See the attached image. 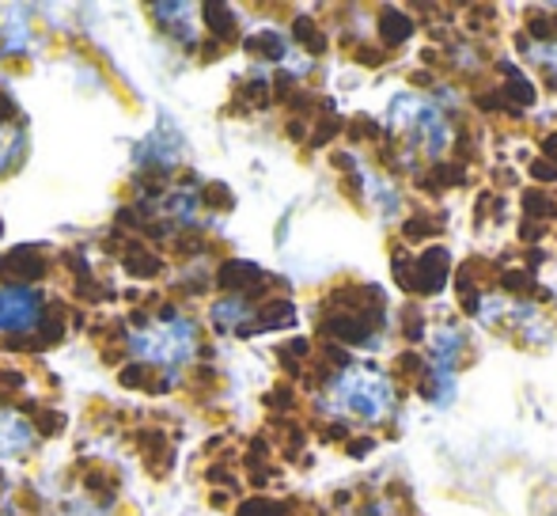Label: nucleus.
Here are the masks:
<instances>
[{
    "label": "nucleus",
    "instance_id": "obj_1",
    "mask_svg": "<svg viewBox=\"0 0 557 516\" xmlns=\"http://www.w3.org/2000/svg\"><path fill=\"white\" fill-rule=\"evenodd\" d=\"M326 406L334 414H352L360 421H383L395 406V391H391V380L372 365H357V369L345 365L334 377Z\"/></svg>",
    "mask_w": 557,
    "mask_h": 516
},
{
    "label": "nucleus",
    "instance_id": "obj_2",
    "mask_svg": "<svg viewBox=\"0 0 557 516\" xmlns=\"http://www.w3.org/2000/svg\"><path fill=\"white\" fill-rule=\"evenodd\" d=\"M129 349L140 361H152V365H163V369L178 372L198 354V327L183 316L160 319V323H148V327H140V331H133Z\"/></svg>",
    "mask_w": 557,
    "mask_h": 516
},
{
    "label": "nucleus",
    "instance_id": "obj_3",
    "mask_svg": "<svg viewBox=\"0 0 557 516\" xmlns=\"http://www.w3.org/2000/svg\"><path fill=\"white\" fill-rule=\"evenodd\" d=\"M42 319V296L35 288H0V331H30Z\"/></svg>",
    "mask_w": 557,
    "mask_h": 516
},
{
    "label": "nucleus",
    "instance_id": "obj_4",
    "mask_svg": "<svg viewBox=\"0 0 557 516\" xmlns=\"http://www.w3.org/2000/svg\"><path fill=\"white\" fill-rule=\"evenodd\" d=\"M35 449V426L27 418H20L15 410L0 406V459L27 456Z\"/></svg>",
    "mask_w": 557,
    "mask_h": 516
},
{
    "label": "nucleus",
    "instance_id": "obj_5",
    "mask_svg": "<svg viewBox=\"0 0 557 516\" xmlns=\"http://www.w3.org/2000/svg\"><path fill=\"white\" fill-rule=\"evenodd\" d=\"M418 296H433L441 293L447 285V278H451V255L444 251V247H429L425 255L418 258Z\"/></svg>",
    "mask_w": 557,
    "mask_h": 516
},
{
    "label": "nucleus",
    "instance_id": "obj_6",
    "mask_svg": "<svg viewBox=\"0 0 557 516\" xmlns=\"http://www.w3.org/2000/svg\"><path fill=\"white\" fill-rule=\"evenodd\" d=\"M462 354H467V342H462V331H459L455 323H444L441 331L433 334V361H436V369L455 372V365L462 361Z\"/></svg>",
    "mask_w": 557,
    "mask_h": 516
},
{
    "label": "nucleus",
    "instance_id": "obj_7",
    "mask_svg": "<svg viewBox=\"0 0 557 516\" xmlns=\"http://www.w3.org/2000/svg\"><path fill=\"white\" fill-rule=\"evenodd\" d=\"M156 15L168 30H175L178 42H194L198 38V8L194 4H156Z\"/></svg>",
    "mask_w": 557,
    "mask_h": 516
},
{
    "label": "nucleus",
    "instance_id": "obj_8",
    "mask_svg": "<svg viewBox=\"0 0 557 516\" xmlns=\"http://www.w3.org/2000/svg\"><path fill=\"white\" fill-rule=\"evenodd\" d=\"M418 395L429 398L433 406H447L455 398V372H444V369L421 372V377H418Z\"/></svg>",
    "mask_w": 557,
    "mask_h": 516
},
{
    "label": "nucleus",
    "instance_id": "obj_9",
    "mask_svg": "<svg viewBox=\"0 0 557 516\" xmlns=\"http://www.w3.org/2000/svg\"><path fill=\"white\" fill-rule=\"evenodd\" d=\"M500 73H508L505 88H500V96H505L508 107H516V111H523V107H535V84H531L528 76L516 73V65H500Z\"/></svg>",
    "mask_w": 557,
    "mask_h": 516
},
{
    "label": "nucleus",
    "instance_id": "obj_10",
    "mask_svg": "<svg viewBox=\"0 0 557 516\" xmlns=\"http://www.w3.org/2000/svg\"><path fill=\"white\" fill-rule=\"evenodd\" d=\"M380 35H383V42H391V46H403L406 38L413 35V20H406L403 12H383L380 15Z\"/></svg>",
    "mask_w": 557,
    "mask_h": 516
},
{
    "label": "nucleus",
    "instance_id": "obj_11",
    "mask_svg": "<svg viewBox=\"0 0 557 516\" xmlns=\"http://www.w3.org/2000/svg\"><path fill=\"white\" fill-rule=\"evenodd\" d=\"M523 213L528 221H550L557 217V201L546 191H523Z\"/></svg>",
    "mask_w": 557,
    "mask_h": 516
},
{
    "label": "nucleus",
    "instance_id": "obj_12",
    "mask_svg": "<svg viewBox=\"0 0 557 516\" xmlns=\"http://www.w3.org/2000/svg\"><path fill=\"white\" fill-rule=\"evenodd\" d=\"M326 331L337 334V339H345V342H364L368 331H372V323H364L360 316H337L326 323Z\"/></svg>",
    "mask_w": 557,
    "mask_h": 516
},
{
    "label": "nucleus",
    "instance_id": "obj_13",
    "mask_svg": "<svg viewBox=\"0 0 557 516\" xmlns=\"http://www.w3.org/2000/svg\"><path fill=\"white\" fill-rule=\"evenodd\" d=\"M429 179L436 183V191H447V186H462V183H467V171H462V163L447 160V163H436Z\"/></svg>",
    "mask_w": 557,
    "mask_h": 516
},
{
    "label": "nucleus",
    "instance_id": "obj_14",
    "mask_svg": "<svg viewBox=\"0 0 557 516\" xmlns=\"http://www.w3.org/2000/svg\"><path fill=\"white\" fill-rule=\"evenodd\" d=\"M436 229H441V221H436V217L418 213V217H410V221L403 224V236L410 239V244H421V239H429Z\"/></svg>",
    "mask_w": 557,
    "mask_h": 516
},
{
    "label": "nucleus",
    "instance_id": "obj_15",
    "mask_svg": "<svg viewBox=\"0 0 557 516\" xmlns=\"http://www.w3.org/2000/svg\"><path fill=\"white\" fill-rule=\"evenodd\" d=\"M23 152V133L15 126H0V171Z\"/></svg>",
    "mask_w": 557,
    "mask_h": 516
},
{
    "label": "nucleus",
    "instance_id": "obj_16",
    "mask_svg": "<svg viewBox=\"0 0 557 516\" xmlns=\"http://www.w3.org/2000/svg\"><path fill=\"white\" fill-rule=\"evenodd\" d=\"M474 107H478V111H485V114H500V111H508V114H512V119H520V111H516V107H508L500 91H478V96H474Z\"/></svg>",
    "mask_w": 557,
    "mask_h": 516
},
{
    "label": "nucleus",
    "instance_id": "obj_17",
    "mask_svg": "<svg viewBox=\"0 0 557 516\" xmlns=\"http://www.w3.org/2000/svg\"><path fill=\"white\" fill-rule=\"evenodd\" d=\"M243 316H247V304L243 300H221L213 308V319L221 327H235V323H243Z\"/></svg>",
    "mask_w": 557,
    "mask_h": 516
},
{
    "label": "nucleus",
    "instance_id": "obj_18",
    "mask_svg": "<svg viewBox=\"0 0 557 516\" xmlns=\"http://www.w3.org/2000/svg\"><path fill=\"white\" fill-rule=\"evenodd\" d=\"M528 35H535L539 42H550V38L557 35V23H554L546 12H531V20H528Z\"/></svg>",
    "mask_w": 557,
    "mask_h": 516
},
{
    "label": "nucleus",
    "instance_id": "obj_19",
    "mask_svg": "<svg viewBox=\"0 0 557 516\" xmlns=\"http://www.w3.org/2000/svg\"><path fill=\"white\" fill-rule=\"evenodd\" d=\"M23 46H27V27H23V20H8L4 23V50H23Z\"/></svg>",
    "mask_w": 557,
    "mask_h": 516
},
{
    "label": "nucleus",
    "instance_id": "obj_20",
    "mask_svg": "<svg viewBox=\"0 0 557 516\" xmlns=\"http://www.w3.org/2000/svg\"><path fill=\"white\" fill-rule=\"evenodd\" d=\"M403 334H406V342H421L425 339V316L421 311H406V327H403Z\"/></svg>",
    "mask_w": 557,
    "mask_h": 516
},
{
    "label": "nucleus",
    "instance_id": "obj_21",
    "mask_svg": "<svg viewBox=\"0 0 557 516\" xmlns=\"http://www.w3.org/2000/svg\"><path fill=\"white\" fill-rule=\"evenodd\" d=\"M421 372H425V357L421 354H403L398 357V377H421Z\"/></svg>",
    "mask_w": 557,
    "mask_h": 516
},
{
    "label": "nucleus",
    "instance_id": "obj_22",
    "mask_svg": "<svg viewBox=\"0 0 557 516\" xmlns=\"http://www.w3.org/2000/svg\"><path fill=\"white\" fill-rule=\"evenodd\" d=\"M531 179H535V183H557V163L543 160V156L531 160Z\"/></svg>",
    "mask_w": 557,
    "mask_h": 516
},
{
    "label": "nucleus",
    "instance_id": "obj_23",
    "mask_svg": "<svg viewBox=\"0 0 557 516\" xmlns=\"http://www.w3.org/2000/svg\"><path fill=\"white\" fill-rule=\"evenodd\" d=\"M500 285H505L508 293H523V288H531V278L523 270H508V273H500Z\"/></svg>",
    "mask_w": 557,
    "mask_h": 516
},
{
    "label": "nucleus",
    "instance_id": "obj_24",
    "mask_svg": "<svg viewBox=\"0 0 557 516\" xmlns=\"http://www.w3.org/2000/svg\"><path fill=\"white\" fill-rule=\"evenodd\" d=\"M520 236H523V244H539V239L546 236V224L543 221H523L520 224Z\"/></svg>",
    "mask_w": 557,
    "mask_h": 516
},
{
    "label": "nucleus",
    "instance_id": "obj_25",
    "mask_svg": "<svg viewBox=\"0 0 557 516\" xmlns=\"http://www.w3.org/2000/svg\"><path fill=\"white\" fill-rule=\"evenodd\" d=\"M478 308H482V296H478V288H462V311H467V316H474Z\"/></svg>",
    "mask_w": 557,
    "mask_h": 516
},
{
    "label": "nucleus",
    "instance_id": "obj_26",
    "mask_svg": "<svg viewBox=\"0 0 557 516\" xmlns=\"http://www.w3.org/2000/svg\"><path fill=\"white\" fill-rule=\"evenodd\" d=\"M543 160L557 163V133H550V137H543Z\"/></svg>",
    "mask_w": 557,
    "mask_h": 516
},
{
    "label": "nucleus",
    "instance_id": "obj_27",
    "mask_svg": "<svg viewBox=\"0 0 557 516\" xmlns=\"http://www.w3.org/2000/svg\"><path fill=\"white\" fill-rule=\"evenodd\" d=\"M360 61H364V65H380L383 61V53L380 50H372V46H360V53H357Z\"/></svg>",
    "mask_w": 557,
    "mask_h": 516
},
{
    "label": "nucleus",
    "instance_id": "obj_28",
    "mask_svg": "<svg viewBox=\"0 0 557 516\" xmlns=\"http://www.w3.org/2000/svg\"><path fill=\"white\" fill-rule=\"evenodd\" d=\"M372 444H375V441L360 437V441H352V444H349V452H352V456H368V452H372Z\"/></svg>",
    "mask_w": 557,
    "mask_h": 516
},
{
    "label": "nucleus",
    "instance_id": "obj_29",
    "mask_svg": "<svg viewBox=\"0 0 557 516\" xmlns=\"http://www.w3.org/2000/svg\"><path fill=\"white\" fill-rule=\"evenodd\" d=\"M543 262H546V255L539 251V247H531V251H528V266H531V270H539Z\"/></svg>",
    "mask_w": 557,
    "mask_h": 516
},
{
    "label": "nucleus",
    "instance_id": "obj_30",
    "mask_svg": "<svg viewBox=\"0 0 557 516\" xmlns=\"http://www.w3.org/2000/svg\"><path fill=\"white\" fill-rule=\"evenodd\" d=\"M410 81L418 84V88H429V84H433V73H425V69H421V73H413Z\"/></svg>",
    "mask_w": 557,
    "mask_h": 516
}]
</instances>
